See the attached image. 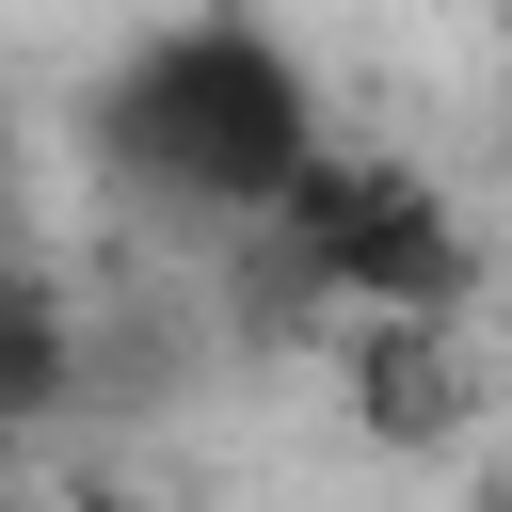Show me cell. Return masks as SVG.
Here are the masks:
<instances>
[{
	"instance_id": "3",
	"label": "cell",
	"mask_w": 512,
	"mask_h": 512,
	"mask_svg": "<svg viewBox=\"0 0 512 512\" xmlns=\"http://www.w3.org/2000/svg\"><path fill=\"white\" fill-rule=\"evenodd\" d=\"M80 512H144V496H80Z\"/></svg>"
},
{
	"instance_id": "1",
	"label": "cell",
	"mask_w": 512,
	"mask_h": 512,
	"mask_svg": "<svg viewBox=\"0 0 512 512\" xmlns=\"http://www.w3.org/2000/svg\"><path fill=\"white\" fill-rule=\"evenodd\" d=\"M96 144H112V176H128L144 208L240 240L336 128H320L304 48H288L256 0H192V16H160V32L112 48V80H96Z\"/></svg>"
},
{
	"instance_id": "4",
	"label": "cell",
	"mask_w": 512,
	"mask_h": 512,
	"mask_svg": "<svg viewBox=\"0 0 512 512\" xmlns=\"http://www.w3.org/2000/svg\"><path fill=\"white\" fill-rule=\"evenodd\" d=\"M496 512H512V496H496Z\"/></svg>"
},
{
	"instance_id": "2",
	"label": "cell",
	"mask_w": 512,
	"mask_h": 512,
	"mask_svg": "<svg viewBox=\"0 0 512 512\" xmlns=\"http://www.w3.org/2000/svg\"><path fill=\"white\" fill-rule=\"evenodd\" d=\"M240 256L272 272V304H304V320H464L480 304V240H464V208H448V176L432 160H400V144H320L256 224H240Z\"/></svg>"
}]
</instances>
